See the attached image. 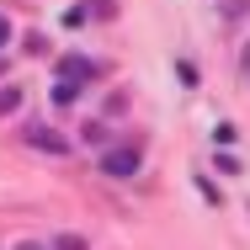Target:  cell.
Returning <instances> with one entry per match:
<instances>
[{"instance_id": "6da1fadb", "label": "cell", "mask_w": 250, "mask_h": 250, "mask_svg": "<svg viewBox=\"0 0 250 250\" xmlns=\"http://www.w3.org/2000/svg\"><path fill=\"white\" fill-rule=\"evenodd\" d=\"M91 75H101V69H96V59H85V53H64L59 69H53V80H69V85H80Z\"/></svg>"}, {"instance_id": "7a4b0ae2", "label": "cell", "mask_w": 250, "mask_h": 250, "mask_svg": "<svg viewBox=\"0 0 250 250\" xmlns=\"http://www.w3.org/2000/svg\"><path fill=\"white\" fill-rule=\"evenodd\" d=\"M101 170H106V176H117V181H123V176H133V170H139V149H133V144L106 149V154H101Z\"/></svg>"}, {"instance_id": "3957f363", "label": "cell", "mask_w": 250, "mask_h": 250, "mask_svg": "<svg viewBox=\"0 0 250 250\" xmlns=\"http://www.w3.org/2000/svg\"><path fill=\"white\" fill-rule=\"evenodd\" d=\"M27 144H32V149H43V154H69V139H64V133H53V128H38V123L27 128Z\"/></svg>"}, {"instance_id": "277c9868", "label": "cell", "mask_w": 250, "mask_h": 250, "mask_svg": "<svg viewBox=\"0 0 250 250\" xmlns=\"http://www.w3.org/2000/svg\"><path fill=\"white\" fill-rule=\"evenodd\" d=\"M75 96H80V85H69V80H53V101H59V106H69Z\"/></svg>"}, {"instance_id": "5b68a950", "label": "cell", "mask_w": 250, "mask_h": 250, "mask_svg": "<svg viewBox=\"0 0 250 250\" xmlns=\"http://www.w3.org/2000/svg\"><path fill=\"white\" fill-rule=\"evenodd\" d=\"M16 106H21V85H5V91H0V117L16 112Z\"/></svg>"}, {"instance_id": "8992f818", "label": "cell", "mask_w": 250, "mask_h": 250, "mask_svg": "<svg viewBox=\"0 0 250 250\" xmlns=\"http://www.w3.org/2000/svg\"><path fill=\"white\" fill-rule=\"evenodd\" d=\"M48 250H85V240H80V234H59Z\"/></svg>"}, {"instance_id": "52a82bcc", "label": "cell", "mask_w": 250, "mask_h": 250, "mask_svg": "<svg viewBox=\"0 0 250 250\" xmlns=\"http://www.w3.org/2000/svg\"><path fill=\"white\" fill-rule=\"evenodd\" d=\"M5 43H11V21L0 16V48H5Z\"/></svg>"}, {"instance_id": "ba28073f", "label": "cell", "mask_w": 250, "mask_h": 250, "mask_svg": "<svg viewBox=\"0 0 250 250\" xmlns=\"http://www.w3.org/2000/svg\"><path fill=\"white\" fill-rule=\"evenodd\" d=\"M16 250H48V245H38V240H21V245H16Z\"/></svg>"}, {"instance_id": "9c48e42d", "label": "cell", "mask_w": 250, "mask_h": 250, "mask_svg": "<svg viewBox=\"0 0 250 250\" xmlns=\"http://www.w3.org/2000/svg\"><path fill=\"white\" fill-rule=\"evenodd\" d=\"M245 64H250V53H245Z\"/></svg>"}]
</instances>
